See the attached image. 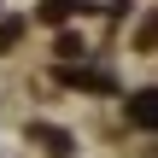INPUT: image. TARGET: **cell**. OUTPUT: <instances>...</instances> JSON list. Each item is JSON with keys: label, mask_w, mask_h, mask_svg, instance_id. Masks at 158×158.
<instances>
[{"label": "cell", "mask_w": 158, "mask_h": 158, "mask_svg": "<svg viewBox=\"0 0 158 158\" xmlns=\"http://www.w3.org/2000/svg\"><path fill=\"white\" fill-rule=\"evenodd\" d=\"M35 141H41L53 158H64V152H70V135H64V129H47V123H41V129H35Z\"/></svg>", "instance_id": "2"}, {"label": "cell", "mask_w": 158, "mask_h": 158, "mask_svg": "<svg viewBox=\"0 0 158 158\" xmlns=\"http://www.w3.org/2000/svg\"><path fill=\"white\" fill-rule=\"evenodd\" d=\"M18 35H23V23H18V18H12V23H0V47H12Z\"/></svg>", "instance_id": "4"}, {"label": "cell", "mask_w": 158, "mask_h": 158, "mask_svg": "<svg viewBox=\"0 0 158 158\" xmlns=\"http://www.w3.org/2000/svg\"><path fill=\"white\" fill-rule=\"evenodd\" d=\"M70 6H76V0H47V6H41V18H47V23H64V18H70Z\"/></svg>", "instance_id": "3"}, {"label": "cell", "mask_w": 158, "mask_h": 158, "mask_svg": "<svg viewBox=\"0 0 158 158\" xmlns=\"http://www.w3.org/2000/svg\"><path fill=\"white\" fill-rule=\"evenodd\" d=\"M129 123H135V129H152V123H158L152 94H135V100H129Z\"/></svg>", "instance_id": "1"}]
</instances>
